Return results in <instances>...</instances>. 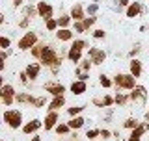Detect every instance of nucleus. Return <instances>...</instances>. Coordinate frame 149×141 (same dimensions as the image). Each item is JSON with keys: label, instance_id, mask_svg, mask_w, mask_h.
Masks as SVG:
<instances>
[{"label": "nucleus", "instance_id": "obj_27", "mask_svg": "<svg viewBox=\"0 0 149 141\" xmlns=\"http://www.w3.org/2000/svg\"><path fill=\"white\" fill-rule=\"evenodd\" d=\"M45 46H47V43H45V41H39V43H37V45L34 46V48L30 50V54L34 56L36 59H39V58H41V54H43V50H45Z\"/></svg>", "mask_w": 149, "mask_h": 141}, {"label": "nucleus", "instance_id": "obj_5", "mask_svg": "<svg viewBox=\"0 0 149 141\" xmlns=\"http://www.w3.org/2000/svg\"><path fill=\"white\" fill-rule=\"evenodd\" d=\"M147 97H149V93H147L146 86H136L134 89H130V93H129L130 102L138 104V108H143L147 104Z\"/></svg>", "mask_w": 149, "mask_h": 141}, {"label": "nucleus", "instance_id": "obj_22", "mask_svg": "<svg viewBox=\"0 0 149 141\" xmlns=\"http://www.w3.org/2000/svg\"><path fill=\"white\" fill-rule=\"evenodd\" d=\"M63 106H65V97H63V95H60V97H54L52 100L49 102V106H47V108H49V111H52V110L60 111Z\"/></svg>", "mask_w": 149, "mask_h": 141}, {"label": "nucleus", "instance_id": "obj_38", "mask_svg": "<svg viewBox=\"0 0 149 141\" xmlns=\"http://www.w3.org/2000/svg\"><path fill=\"white\" fill-rule=\"evenodd\" d=\"M97 11H99V4L97 2H91L86 6V13L88 15H97Z\"/></svg>", "mask_w": 149, "mask_h": 141}, {"label": "nucleus", "instance_id": "obj_33", "mask_svg": "<svg viewBox=\"0 0 149 141\" xmlns=\"http://www.w3.org/2000/svg\"><path fill=\"white\" fill-rule=\"evenodd\" d=\"M84 111V106H71V108H67V115L69 117H77V115H80Z\"/></svg>", "mask_w": 149, "mask_h": 141}, {"label": "nucleus", "instance_id": "obj_20", "mask_svg": "<svg viewBox=\"0 0 149 141\" xmlns=\"http://www.w3.org/2000/svg\"><path fill=\"white\" fill-rule=\"evenodd\" d=\"M24 70H26L28 78H30V82H36L37 76H39V73H41V63H28Z\"/></svg>", "mask_w": 149, "mask_h": 141}, {"label": "nucleus", "instance_id": "obj_28", "mask_svg": "<svg viewBox=\"0 0 149 141\" xmlns=\"http://www.w3.org/2000/svg\"><path fill=\"white\" fill-rule=\"evenodd\" d=\"M73 22V17L69 15V13H63V15H60L58 17V24L60 28H69V24Z\"/></svg>", "mask_w": 149, "mask_h": 141}, {"label": "nucleus", "instance_id": "obj_16", "mask_svg": "<svg viewBox=\"0 0 149 141\" xmlns=\"http://www.w3.org/2000/svg\"><path fill=\"white\" fill-rule=\"evenodd\" d=\"M82 54H84L82 48L71 45V46H69V50H67V59H69V62H73L74 65H78V63L82 62Z\"/></svg>", "mask_w": 149, "mask_h": 141}, {"label": "nucleus", "instance_id": "obj_12", "mask_svg": "<svg viewBox=\"0 0 149 141\" xmlns=\"http://www.w3.org/2000/svg\"><path fill=\"white\" fill-rule=\"evenodd\" d=\"M143 13V4L138 2V0H134V2H130V6L125 9V15H127V19H136Z\"/></svg>", "mask_w": 149, "mask_h": 141}, {"label": "nucleus", "instance_id": "obj_4", "mask_svg": "<svg viewBox=\"0 0 149 141\" xmlns=\"http://www.w3.org/2000/svg\"><path fill=\"white\" fill-rule=\"evenodd\" d=\"M37 43H39V35L30 30V32H24V35L17 41V48L22 50V52H26V50H32Z\"/></svg>", "mask_w": 149, "mask_h": 141}, {"label": "nucleus", "instance_id": "obj_11", "mask_svg": "<svg viewBox=\"0 0 149 141\" xmlns=\"http://www.w3.org/2000/svg\"><path fill=\"white\" fill-rule=\"evenodd\" d=\"M147 130H149V123H146V121H143V123H140L134 130H130L127 141H142V135L146 134Z\"/></svg>", "mask_w": 149, "mask_h": 141}, {"label": "nucleus", "instance_id": "obj_49", "mask_svg": "<svg viewBox=\"0 0 149 141\" xmlns=\"http://www.w3.org/2000/svg\"><path fill=\"white\" fill-rule=\"evenodd\" d=\"M112 134H114V138H116V139H119V138H121V134H119V130H114V132H112Z\"/></svg>", "mask_w": 149, "mask_h": 141}, {"label": "nucleus", "instance_id": "obj_51", "mask_svg": "<svg viewBox=\"0 0 149 141\" xmlns=\"http://www.w3.org/2000/svg\"><path fill=\"white\" fill-rule=\"evenodd\" d=\"M32 141H41V135H34V138H32Z\"/></svg>", "mask_w": 149, "mask_h": 141}, {"label": "nucleus", "instance_id": "obj_26", "mask_svg": "<svg viewBox=\"0 0 149 141\" xmlns=\"http://www.w3.org/2000/svg\"><path fill=\"white\" fill-rule=\"evenodd\" d=\"M22 15L34 19V17H39V13H37V6H32V4H28V6H22Z\"/></svg>", "mask_w": 149, "mask_h": 141}, {"label": "nucleus", "instance_id": "obj_18", "mask_svg": "<svg viewBox=\"0 0 149 141\" xmlns=\"http://www.w3.org/2000/svg\"><path fill=\"white\" fill-rule=\"evenodd\" d=\"M73 37H74V30H71V28H58V32H56V39L62 41V43L73 41Z\"/></svg>", "mask_w": 149, "mask_h": 141}, {"label": "nucleus", "instance_id": "obj_32", "mask_svg": "<svg viewBox=\"0 0 149 141\" xmlns=\"http://www.w3.org/2000/svg\"><path fill=\"white\" fill-rule=\"evenodd\" d=\"M77 67L80 69V70H86V73H90V70H91V67H93V63H91V59L88 58V59H82V62L78 63Z\"/></svg>", "mask_w": 149, "mask_h": 141}, {"label": "nucleus", "instance_id": "obj_14", "mask_svg": "<svg viewBox=\"0 0 149 141\" xmlns=\"http://www.w3.org/2000/svg\"><path fill=\"white\" fill-rule=\"evenodd\" d=\"M41 126H43V123H41V119H32V121H28V123L22 124V134L24 135H32V134H36L37 130H41Z\"/></svg>", "mask_w": 149, "mask_h": 141}, {"label": "nucleus", "instance_id": "obj_50", "mask_svg": "<svg viewBox=\"0 0 149 141\" xmlns=\"http://www.w3.org/2000/svg\"><path fill=\"white\" fill-rule=\"evenodd\" d=\"M143 121H146V123H149V111H146V115H143Z\"/></svg>", "mask_w": 149, "mask_h": 141}, {"label": "nucleus", "instance_id": "obj_45", "mask_svg": "<svg viewBox=\"0 0 149 141\" xmlns=\"http://www.w3.org/2000/svg\"><path fill=\"white\" fill-rule=\"evenodd\" d=\"M110 138H114V134H112L110 130L102 128V130H101V139H104V141H106V139H110Z\"/></svg>", "mask_w": 149, "mask_h": 141}, {"label": "nucleus", "instance_id": "obj_40", "mask_svg": "<svg viewBox=\"0 0 149 141\" xmlns=\"http://www.w3.org/2000/svg\"><path fill=\"white\" fill-rule=\"evenodd\" d=\"M140 50H142V45H140V43H136V45L132 46V48L129 50V58H130V59H132V58H136V56L140 54Z\"/></svg>", "mask_w": 149, "mask_h": 141}, {"label": "nucleus", "instance_id": "obj_29", "mask_svg": "<svg viewBox=\"0 0 149 141\" xmlns=\"http://www.w3.org/2000/svg\"><path fill=\"white\" fill-rule=\"evenodd\" d=\"M45 28L49 32H58V28H60V24H58V19H47L45 21Z\"/></svg>", "mask_w": 149, "mask_h": 141}, {"label": "nucleus", "instance_id": "obj_48", "mask_svg": "<svg viewBox=\"0 0 149 141\" xmlns=\"http://www.w3.org/2000/svg\"><path fill=\"white\" fill-rule=\"evenodd\" d=\"M22 2H24V0H13V8H22Z\"/></svg>", "mask_w": 149, "mask_h": 141}, {"label": "nucleus", "instance_id": "obj_54", "mask_svg": "<svg viewBox=\"0 0 149 141\" xmlns=\"http://www.w3.org/2000/svg\"><path fill=\"white\" fill-rule=\"evenodd\" d=\"M2 141H4V139H2Z\"/></svg>", "mask_w": 149, "mask_h": 141}, {"label": "nucleus", "instance_id": "obj_30", "mask_svg": "<svg viewBox=\"0 0 149 141\" xmlns=\"http://www.w3.org/2000/svg\"><path fill=\"white\" fill-rule=\"evenodd\" d=\"M138 124H140V121L136 119V117H129V119L123 121V128H127V130H134Z\"/></svg>", "mask_w": 149, "mask_h": 141}, {"label": "nucleus", "instance_id": "obj_21", "mask_svg": "<svg viewBox=\"0 0 149 141\" xmlns=\"http://www.w3.org/2000/svg\"><path fill=\"white\" fill-rule=\"evenodd\" d=\"M17 102H19V104H28V106H34L36 97H34V95H30V93H26V91H19V93H17Z\"/></svg>", "mask_w": 149, "mask_h": 141}, {"label": "nucleus", "instance_id": "obj_31", "mask_svg": "<svg viewBox=\"0 0 149 141\" xmlns=\"http://www.w3.org/2000/svg\"><path fill=\"white\" fill-rule=\"evenodd\" d=\"M99 84H101V87H104V89H108L114 86V80H110L106 74H99Z\"/></svg>", "mask_w": 149, "mask_h": 141}, {"label": "nucleus", "instance_id": "obj_8", "mask_svg": "<svg viewBox=\"0 0 149 141\" xmlns=\"http://www.w3.org/2000/svg\"><path fill=\"white\" fill-rule=\"evenodd\" d=\"M43 89H45L47 93H50L52 97H60V95H63V93H65V86H63V84H60V82H54V80L45 82Z\"/></svg>", "mask_w": 149, "mask_h": 141}, {"label": "nucleus", "instance_id": "obj_52", "mask_svg": "<svg viewBox=\"0 0 149 141\" xmlns=\"http://www.w3.org/2000/svg\"><path fill=\"white\" fill-rule=\"evenodd\" d=\"M93 2H97V4H99V2H101V0H93Z\"/></svg>", "mask_w": 149, "mask_h": 141}, {"label": "nucleus", "instance_id": "obj_3", "mask_svg": "<svg viewBox=\"0 0 149 141\" xmlns=\"http://www.w3.org/2000/svg\"><path fill=\"white\" fill-rule=\"evenodd\" d=\"M2 121H4V124L9 126L11 130H19L24 124L22 123V111H19V110H4Z\"/></svg>", "mask_w": 149, "mask_h": 141}, {"label": "nucleus", "instance_id": "obj_6", "mask_svg": "<svg viewBox=\"0 0 149 141\" xmlns=\"http://www.w3.org/2000/svg\"><path fill=\"white\" fill-rule=\"evenodd\" d=\"M0 100H2L4 106H11L13 102H17V93L11 84H2L0 86Z\"/></svg>", "mask_w": 149, "mask_h": 141}, {"label": "nucleus", "instance_id": "obj_17", "mask_svg": "<svg viewBox=\"0 0 149 141\" xmlns=\"http://www.w3.org/2000/svg\"><path fill=\"white\" fill-rule=\"evenodd\" d=\"M69 89H71V93L74 97H80V95H84V93L88 91V82H84V80H74Z\"/></svg>", "mask_w": 149, "mask_h": 141}, {"label": "nucleus", "instance_id": "obj_37", "mask_svg": "<svg viewBox=\"0 0 149 141\" xmlns=\"http://www.w3.org/2000/svg\"><path fill=\"white\" fill-rule=\"evenodd\" d=\"M97 138H101V130H97V128H91V130H88V132H86V139H88V141H91V139H97Z\"/></svg>", "mask_w": 149, "mask_h": 141}, {"label": "nucleus", "instance_id": "obj_10", "mask_svg": "<svg viewBox=\"0 0 149 141\" xmlns=\"http://www.w3.org/2000/svg\"><path fill=\"white\" fill-rule=\"evenodd\" d=\"M36 6H37V13H39V17L43 19V21L54 17V8L50 6L49 2H45V0H43V2H37Z\"/></svg>", "mask_w": 149, "mask_h": 141}, {"label": "nucleus", "instance_id": "obj_1", "mask_svg": "<svg viewBox=\"0 0 149 141\" xmlns=\"http://www.w3.org/2000/svg\"><path fill=\"white\" fill-rule=\"evenodd\" d=\"M39 63L43 65V67L49 69L52 76H56L58 70H60V67H62V52H58L56 46H52L50 43H47L43 54H41V58H39Z\"/></svg>", "mask_w": 149, "mask_h": 141}, {"label": "nucleus", "instance_id": "obj_35", "mask_svg": "<svg viewBox=\"0 0 149 141\" xmlns=\"http://www.w3.org/2000/svg\"><path fill=\"white\" fill-rule=\"evenodd\" d=\"M9 46H11V39H9L8 35H0V48L9 50Z\"/></svg>", "mask_w": 149, "mask_h": 141}, {"label": "nucleus", "instance_id": "obj_46", "mask_svg": "<svg viewBox=\"0 0 149 141\" xmlns=\"http://www.w3.org/2000/svg\"><path fill=\"white\" fill-rule=\"evenodd\" d=\"M9 54H11L9 50H2V52H0V59H2V62H6V59L9 58Z\"/></svg>", "mask_w": 149, "mask_h": 141}, {"label": "nucleus", "instance_id": "obj_13", "mask_svg": "<svg viewBox=\"0 0 149 141\" xmlns=\"http://www.w3.org/2000/svg\"><path fill=\"white\" fill-rule=\"evenodd\" d=\"M91 104L97 106V108H112L116 104L114 97L112 95H102V97H93L91 98Z\"/></svg>", "mask_w": 149, "mask_h": 141}, {"label": "nucleus", "instance_id": "obj_42", "mask_svg": "<svg viewBox=\"0 0 149 141\" xmlns=\"http://www.w3.org/2000/svg\"><path fill=\"white\" fill-rule=\"evenodd\" d=\"M19 24V28H22V30H26L28 26H30V17H26V15H22V19L17 22Z\"/></svg>", "mask_w": 149, "mask_h": 141}, {"label": "nucleus", "instance_id": "obj_9", "mask_svg": "<svg viewBox=\"0 0 149 141\" xmlns=\"http://www.w3.org/2000/svg\"><path fill=\"white\" fill-rule=\"evenodd\" d=\"M60 123V113L56 110L52 111H49V113L45 115V121H43V126H45V130L47 132H50V130H54L56 128V124Z\"/></svg>", "mask_w": 149, "mask_h": 141}, {"label": "nucleus", "instance_id": "obj_44", "mask_svg": "<svg viewBox=\"0 0 149 141\" xmlns=\"http://www.w3.org/2000/svg\"><path fill=\"white\" fill-rule=\"evenodd\" d=\"M93 37H95V39H104L106 32L102 30V28H97V30H93Z\"/></svg>", "mask_w": 149, "mask_h": 141}, {"label": "nucleus", "instance_id": "obj_47", "mask_svg": "<svg viewBox=\"0 0 149 141\" xmlns=\"http://www.w3.org/2000/svg\"><path fill=\"white\" fill-rule=\"evenodd\" d=\"M119 6H121V8H125V9H127V8L130 6V0H119Z\"/></svg>", "mask_w": 149, "mask_h": 141}, {"label": "nucleus", "instance_id": "obj_2", "mask_svg": "<svg viewBox=\"0 0 149 141\" xmlns=\"http://www.w3.org/2000/svg\"><path fill=\"white\" fill-rule=\"evenodd\" d=\"M114 86L118 91H130L138 86L136 84V76H132L130 73H118L114 76Z\"/></svg>", "mask_w": 149, "mask_h": 141}, {"label": "nucleus", "instance_id": "obj_15", "mask_svg": "<svg viewBox=\"0 0 149 141\" xmlns=\"http://www.w3.org/2000/svg\"><path fill=\"white\" fill-rule=\"evenodd\" d=\"M69 15L73 17V22H74V21H84V19H86V8H84L82 4L74 2L73 6H71V11H69Z\"/></svg>", "mask_w": 149, "mask_h": 141}, {"label": "nucleus", "instance_id": "obj_34", "mask_svg": "<svg viewBox=\"0 0 149 141\" xmlns=\"http://www.w3.org/2000/svg\"><path fill=\"white\" fill-rule=\"evenodd\" d=\"M49 106V100H47V95H41V97H36V102H34V108H45Z\"/></svg>", "mask_w": 149, "mask_h": 141}, {"label": "nucleus", "instance_id": "obj_43", "mask_svg": "<svg viewBox=\"0 0 149 141\" xmlns=\"http://www.w3.org/2000/svg\"><path fill=\"white\" fill-rule=\"evenodd\" d=\"M19 80H21L22 86H28V84H30V78H28L26 70H21V73H19Z\"/></svg>", "mask_w": 149, "mask_h": 141}, {"label": "nucleus", "instance_id": "obj_7", "mask_svg": "<svg viewBox=\"0 0 149 141\" xmlns=\"http://www.w3.org/2000/svg\"><path fill=\"white\" fill-rule=\"evenodd\" d=\"M88 58L91 59L93 65H102L106 62V52L99 46H88Z\"/></svg>", "mask_w": 149, "mask_h": 141}, {"label": "nucleus", "instance_id": "obj_53", "mask_svg": "<svg viewBox=\"0 0 149 141\" xmlns=\"http://www.w3.org/2000/svg\"><path fill=\"white\" fill-rule=\"evenodd\" d=\"M91 141H95V139H91Z\"/></svg>", "mask_w": 149, "mask_h": 141}, {"label": "nucleus", "instance_id": "obj_25", "mask_svg": "<svg viewBox=\"0 0 149 141\" xmlns=\"http://www.w3.org/2000/svg\"><path fill=\"white\" fill-rule=\"evenodd\" d=\"M54 132L58 135H69L71 134V126H69V123H58L54 128Z\"/></svg>", "mask_w": 149, "mask_h": 141}, {"label": "nucleus", "instance_id": "obj_19", "mask_svg": "<svg viewBox=\"0 0 149 141\" xmlns=\"http://www.w3.org/2000/svg\"><path fill=\"white\" fill-rule=\"evenodd\" d=\"M142 70H143V67H142V62H140L138 58H132L129 62V73L132 74V76L140 78V76H142Z\"/></svg>", "mask_w": 149, "mask_h": 141}, {"label": "nucleus", "instance_id": "obj_23", "mask_svg": "<svg viewBox=\"0 0 149 141\" xmlns=\"http://www.w3.org/2000/svg\"><path fill=\"white\" fill-rule=\"evenodd\" d=\"M69 126H71V130H74L77 132L78 128H82L84 124H86V119H84L82 115H77V117H71V121H67Z\"/></svg>", "mask_w": 149, "mask_h": 141}, {"label": "nucleus", "instance_id": "obj_41", "mask_svg": "<svg viewBox=\"0 0 149 141\" xmlns=\"http://www.w3.org/2000/svg\"><path fill=\"white\" fill-rule=\"evenodd\" d=\"M86 28H84L82 21H74V34H86Z\"/></svg>", "mask_w": 149, "mask_h": 141}, {"label": "nucleus", "instance_id": "obj_24", "mask_svg": "<svg viewBox=\"0 0 149 141\" xmlns=\"http://www.w3.org/2000/svg\"><path fill=\"white\" fill-rule=\"evenodd\" d=\"M114 100H116V106H127L130 98H129V95H127V93H123V91H118V93L114 95Z\"/></svg>", "mask_w": 149, "mask_h": 141}, {"label": "nucleus", "instance_id": "obj_39", "mask_svg": "<svg viewBox=\"0 0 149 141\" xmlns=\"http://www.w3.org/2000/svg\"><path fill=\"white\" fill-rule=\"evenodd\" d=\"M74 74L78 76V80H84V82H88V80H90V73H86V70H80L78 67H74Z\"/></svg>", "mask_w": 149, "mask_h": 141}, {"label": "nucleus", "instance_id": "obj_36", "mask_svg": "<svg viewBox=\"0 0 149 141\" xmlns=\"http://www.w3.org/2000/svg\"><path fill=\"white\" fill-rule=\"evenodd\" d=\"M95 22H97V17H95V15H90V17H86V19L82 21V24H84V28H86V30H90V28L95 24Z\"/></svg>", "mask_w": 149, "mask_h": 141}]
</instances>
